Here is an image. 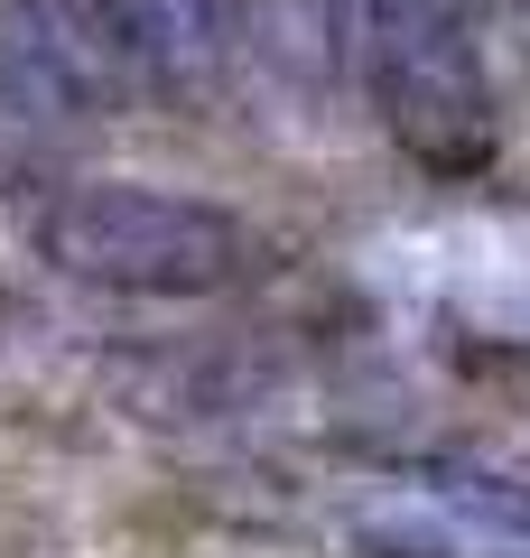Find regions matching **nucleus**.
Instances as JSON below:
<instances>
[{
	"label": "nucleus",
	"instance_id": "obj_1",
	"mask_svg": "<svg viewBox=\"0 0 530 558\" xmlns=\"http://www.w3.org/2000/svg\"><path fill=\"white\" fill-rule=\"evenodd\" d=\"M38 242L57 270L140 299H205L252 270V233L224 205L158 196V186H75L38 215Z\"/></svg>",
	"mask_w": 530,
	"mask_h": 558
}]
</instances>
